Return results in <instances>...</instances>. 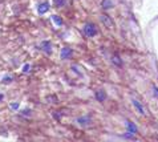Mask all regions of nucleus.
I'll list each match as a JSON object with an SVG mask.
<instances>
[{
	"mask_svg": "<svg viewBox=\"0 0 158 142\" xmlns=\"http://www.w3.org/2000/svg\"><path fill=\"white\" fill-rule=\"evenodd\" d=\"M84 32L86 33V36L93 37V36L97 35V27H96L93 23H88L85 25V28H84Z\"/></svg>",
	"mask_w": 158,
	"mask_h": 142,
	"instance_id": "1",
	"label": "nucleus"
},
{
	"mask_svg": "<svg viewBox=\"0 0 158 142\" xmlns=\"http://www.w3.org/2000/svg\"><path fill=\"white\" fill-rule=\"evenodd\" d=\"M48 11V4L47 3H41L39 4V13H44Z\"/></svg>",
	"mask_w": 158,
	"mask_h": 142,
	"instance_id": "2",
	"label": "nucleus"
},
{
	"mask_svg": "<svg viewBox=\"0 0 158 142\" xmlns=\"http://www.w3.org/2000/svg\"><path fill=\"white\" fill-rule=\"evenodd\" d=\"M53 3H55L56 7L61 8V7H64L65 4H67V0H53Z\"/></svg>",
	"mask_w": 158,
	"mask_h": 142,
	"instance_id": "3",
	"label": "nucleus"
},
{
	"mask_svg": "<svg viewBox=\"0 0 158 142\" xmlns=\"http://www.w3.org/2000/svg\"><path fill=\"white\" fill-rule=\"evenodd\" d=\"M133 104H134V106H135V108H137V109L139 110V112H141V114H145V110L142 109V105H141V104H139V102H138V101H135V100H133Z\"/></svg>",
	"mask_w": 158,
	"mask_h": 142,
	"instance_id": "4",
	"label": "nucleus"
},
{
	"mask_svg": "<svg viewBox=\"0 0 158 142\" xmlns=\"http://www.w3.org/2000/svg\"><path fill=\"white\" fill-rule=\"evenodd\" d=\"M102 6H104L105 10H106L108 7H112V2H110V0H104V2H102Z\"/></svg>",
	"mask_w": 158,
	"mask_h": 142,
	"instance_id": "5",
	"label": "nucleus"
},
{
	"mask_svg": "<svg viewBox=\"0 0 158 142\" xmlns=\"http://www.w3.org/2000/svg\"><path fill=\"white\" fill-rule=\"evenodd\" d=\"M101 19H102V20L105 21V24H108V23H109V24H110V25H112V23H110V20H109V19H110V17H106V16H102V17H101Z\"/></svg>",
	"mask_w": 158,
	"mask_h": 142,
	"instance_id": "6",
	"label": "nucleus"
},
{
	"mask_svg": "<svg viewBox=\"0 0 158 142\" xmlns=\"http://www.w3.org/2000/svg\"><path fill=\"white\" fill-rule=\"evenodd\" d=\"M52 19H53V21H56V23H57L59 25H61V20H60V17H59V16H53Z\"/></svg>",
	"mask_w": 158,
	"mask_h": 142,
	"instance_id": "7",
	"label": "nucleus"
},
{
	"mask_svg": "<svg viewBox=\"0 0 158 142\" xmlns=\"http://www.w3.org/2000/svg\"><path fill=\"white\" fill-rule=\"evenodd\" d=\"M10 81H12V77H6V78L3 80L4 84H10Z\"/></svg>",
	"mask_w": 158,
	"mask_h": 142,
	"instance_id": "8",
	"label": "nucleus"
},
{
	"mask_svg": "<svg viewBox=\"0 0 158 142\" xmlns=\"http://www.w3.org/2000/svg\"><path fill=\"white\" fill-rule=\"evenodd\" d=\"M101 93H102V92H98V93H96V97H98L100 100H104V96L101 94Z\"/></svg>",
	"mask_w": 158,
	"mask_h": 142,
	"instance_id": "9",
	"label": "nucleus"
},
{
	"mask_svg": "<svg viewBox=\"0 0 158 142\" xmlns=\"http://www.w3.org/2000/svg\"><path fill=\"white\" fill-rule=\"evenodd\" d=\"M28 69H29V65H25L24 69H23V72H28Z\"/></svg>",
	"mask_w": 158,
	"mask_h": 142,
	"instance_id": "10",
	"label": "nucleus"
},
{
	"mask_svg": "<svg viewBox=\"0 0 158 142\" xmlns=\"http://www.w3.org/2000/svg\"><path fill=\"white\" fill-rule=\"evenodd\" d=\"M153 89H154V92H156V94L158 96V88H157V86L154 85V86H153Z\"/></svg>",
	"mask_w": 158,
	"mask_h": 142,
	"instance_id": "11",
	"label": "nucleus"
},
{
	"mask_svg": "<svg viewBox=\"0 0 158 142\" xmlns=\"http://www.w3.org/2000/svg\"><path fill=\"white\" fill-rule=\"evenodd\" d=\"M11 108H14V109H17V108H19V105H17V104H14V105H11Z\"/></svg>",
	"mask_w": 158,
	"mask_h": 142,
	"instance_id": "12",
	"label": "nucleus"
},
{
	"mask_svg": "<svg viewBox=\"0 0 158 142\" xmlns=\"http://www.w3.org/2000/svg\"><path fill=\"white\" fill-rule=\"evenodd\" d=\"M0 100H3V94H0Z\"/></svg>",
	"mask_w": 158,
	"mask_h": 142,
	"instance_id": "13",
	"label": "nucleus"
}]
</instances>
